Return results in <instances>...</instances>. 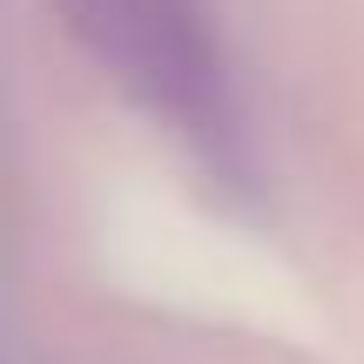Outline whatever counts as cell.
I'll use <instances>...</instances> for the list:
<instances>
[{
    "mask_svg": "<svg viewBox=\"0 0 364 364\" xmlns=\"http://www.w3.org/2000/svg\"><path fill=\"white\" fill-rule=\"evenodd\" d=\"M75 21L135 75L162 108L203 115L209 95V48L189 0H75Z\"/></svg>",
    "mask_w": 364,
    "mask_h": 364,
    "instance_id": "6da1fadb",
    "label": "cell"
}]
</instances>
